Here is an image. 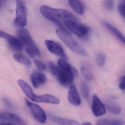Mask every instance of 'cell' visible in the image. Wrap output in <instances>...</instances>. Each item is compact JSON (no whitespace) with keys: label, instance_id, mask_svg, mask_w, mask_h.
Segmentation results:
<instances>
[{"label":"cell","instance_id":"6da1fadb","mask_svg":"<svg viewBox=\"0 0 125 125\" xmlns=\"http://www.w3.org/2000/svg\"><path fill=\"white\" fill-rule=\"evenodd\" d=\"M42 14L45 18L55 23L60 28L68 29L62 24L66 21L78 22L77 18L69 11L62 9H55L46 5H42L40 8Z\"/></svg>","mask_w":125,"mask_h":125},{"label":"cell","instance_id":"7a4b0ae2","mask_svg":"<svg viewBox=\"0 0 125 125\" xmlns=\"http://www.w3.org/2000/svg\"><path fill=\"white\" fill-rule=\"evenodd\" d=\"M57 66L58 70L56 76L59 83L63 86H70L74 77L78 76V71L62 58L59 59Z\"/></svg>","mask_w":125,"mask_h":125},{"label":"cell","instance_id":"3957f363","mask_svg":"<svg viewBox=\"0 0 125 125\" xmlns=\"http://www.w3.org/2000/svg\"><path fill=\"white\" fill-rule=\"evenodd\" d=\"M18 39L21 42L28 55L34 58L40 56V49L34 43L29 32L26 29L21 28L17 31Z\"/></svg>","mask_w":125,"mask_h":125},{"label":"cell","instance_id":"277c9868","mask_svg":"<svg viewBox=\"0 0 125 125\" xmlns=\"http://www.w3.org/2000/svg\"><path fill=\"white\" fill-rule=\"evenodd\" d=\"M56 33L62 42L71 50L82 56L87 55L85 49L72 37L68 29L58 28L56 29Z\"/></svg>","mask_w":125,"mask_h":125},{"label":"cell","instance_id":"5b68a950","mask_svg":"<svg viewBox=\"0 0 125 125\" xmlns=\"http://www.w3.org/2000/svg\"><path fill=\"white\" fill-rule=\"evenodd\" d=\"M14 22L16 26L21 28L27 24V9L23 1H16V17Z\"/></svg>","mask_w":125,"mask_h":125},{"label":"cell","instance_id":"8992f818","mask_svg":"<svg viewBox=\"0 0 125 125\" xmlns=\"http://www.w3.org/2000/svg\"><path fill=\"white\" fill-rule=\"evenodd\" d=\"M64 24L73 34L81 37L87 36L90 32L89 27L79 23L78 22L66 21L64 22Z\"/></svg>","mask_w":125,"mask_h":125},{"label":"cell","instance_id":"52a82bcc","mask_svg":"<svg viewBox=\"0 0 125 125\" xmlns=\"http://www.w3.org/2000/svg\"><path fill=\"white\" fill-rule=\"evenodd\" d=\"M25 100L26 105L34 118L40 123L44 124L47 117L44 110L39 106L31 102L28 99H26Z\"/></svg>","mask_w":125,"mask_h":125},{"label":"cell","instance_id":"ba28073f","mask_svg":"<svg viewBox=\"0 0 125 125\" xmlns=\"http://www.w3.org/2000/svg\"><path fill=\"white\" fill-rule=\"evenodd\" d=\"M3 123L12 125H27L25 121L19 116L7 112L0 114V124Z\"/></svg>","mask_w":125,"mask_h":125},{"label":"cell","instance_id":"9c48e42d","mask_svg":"<svg viewBox=\"0 0 125 125\" xmlns=\"http://www.w3.org/2000/svg\"><path fill=\"white\" fill-rule=\"evenodd\" d=\"M45 45L48 50L52 53L67 59V57L62 46L58 43L50 40L45 41Z\"/></svg>","mask_w":125,"mask_h":125},{"label":"cell","instance_id":"30bf717a","mask_svg":"<svg viewBox=\"0 0 125 125\" xmlns=\"http://www.w3.org/2000/svg\"><path fill=\"white\" fill-rule=\"evenodd\" d=\"M0 37L6 39L11 48L14 51L20 52L22 51L23 46L18 38L1 30H0Z\"/></svg>","mask_w":125,"mask_h":125},{"label":"cell","instance_id":"8fae6325","mask_svg":"<svg viewBox=\"0 0 125 125\" xmlns=\"http://www.w3.org/2000/svg\"><path fill=\"white\" fill-rule=\"evenodd\" d=\"M92 109L93 114L96 117L103 116L106 113L105 106L97 95L95 94L93 97Z\"/></svg>","mask_w":125,"mask_h":125},{"label":"cell","instance_id":"7c38bea8","mask_svg":"<svg viewBox=\"0 0 125 125\" xmlns=\"http://www.w3.org/2000/svg\"><path fill=\"white\" fill-rule=\"evenodd\" d=\"M31 79L33 86L36 89L44 84L47 80L45 75L38 71H35L31 74Z\"/></svg>","mask_w":125,"mask_h":125},{"label":"cell","instance_id":"4fadbf2b","mask_svg":"<svg viewBox=\"0 0 125 125\" xmlns=\"http://www.w3.org/2000/svg\"><path fill=\"white\" fill-rule=\"evenodd\" d=\"M33 101L38 103H45L55 105H58L60 103V100L58 98L49 94L36 95Z\"/></svg>","mask_w":125,"mask_h":125},{"label":"cell","instance_id":"5bb4252c","mask_svg":"<svg viewBox=\"0 0 125 125\" xmlns=\"http://www.w3.org/2000/svg\"><path fill=\"white\" fill-rule=\"evenodd\" d=\"M68 100L71 104L74 105L79 106L81 104V98L73 84H71L70 86L68 94Z\"/></svg>","mask_w":125,"mask_h":125},{"label":"cell","instance_id":"9a60e30c","mask_svg":"<svg viewBox=\"0 0 125 125\" xmlns=\"http://www.w3.org/2000/svg\"><path fill=\"white\" fill-rule=\"evenodd\" d=\"M49 118L51 121L58 125H80L78 122L75 120L52 114H49Z\"/></svg>","mask_w":125,"mask_h":125},{"label":"cell","instance_id":"2e32d148","mask_svg":"<svg viewBox=\"0 0 125 125\" xmlns=\"http://www.w3.org/2000/svg\"><path fill=\"white\" fill-rule=\"evenodd\" d=\"M18 84L26 96L33 101L36 95L34 94L31 87L26 81L22 79H19Z\"/></svg>","mask_w":125,"mask_h":125},{"label":"cell","instance_id":"e0dca14e","mask_svg":"<svg viewBox=\"0 0 125 125\" xmlns=\"http://www.w3.org/2000/svg\"><path fill=\"white\" fill-rule=\"evenodd\" d=\"M104 26L110 31L117 39L120 40L125 45V36L124 34L117 28L114 26L106 21H104L103 23Z\"/></svg>","mask_w":125,"mask_h":125},{"label":"cell","instance_id":"ac0fdd59","mask_svg":"<svg viewBox=\"0 0 125 125\" xmlns=\"http://www.w3.org/2000/svg\"><path fill=\"white\" fill-rule=\"evenodd\" d=\"M14 59L21 64L27 67H30L31 65V60L26 56L21 53L15 54L13 56Z\"/></svg>","mask_w":125,"mask_h":125},{"label":"cell","instance_id":"d6986e66","mask_svg":"<svg viewBox=\"0 0 125 125\" xmlns=\"http://www.w3.org/2000/svg\"><path fill=\"white\" fill-rule=\"evenodd\" d=\"M69 4L75 12L79 14L83 13L84 7L83 4L78 0H68Z\"/></svg>","mask_w":125,"mask_h":125},{"label":"cell","instance_id":"ffe728a7","mask_svg":"<svg viewBox=\"0 0 125 125\" xmlns=\"http://www.w3.org/2000/svg\"><path fill=\"white\" fill-rule=\"evenodd\" d=\"M97 125H124L122 121L119 120L101 119L97 122Z\"/></svg>","mask_w":125,"mask_h":125},{"label":"cell","instance_id":"44dd1931","mask_svg":"<svg viewBox=\"0 0 125 125\" xmlns=\"http://www.w3.org/2000/svg\"><path fill=\"white\" fill-rule=\"evenodd\" d=\"M105 105L107 110L111 114L117 115L121 113L122 109L119 106L112 103H108Z\"/></svg>","mask_w":125,"mask_h":125},{"label":"cell","instance_id":"7402d4cb","mask_svg":"<svg viewBox=\"0 0 125 125\" xmlns=\"http://www.w3.org/2000/svg\"><path fill=\"white\" fill-rule=\"evenodd\" d=\"M81 71L84 78L88 81H90L93 78V75L88 67L84 64L81 67Z\"/></svg>","mask_w":125,"mask_h":125},{"label":"cell","instance_id":"603a6c76","mask_svg":"<svg viewBox=\"0 0 125 125\" xmlns=\"http://www.w3.org/2000/svg\"><path fill=\"white\" fill-rule=\"evenodd\" d=\"M81 92L84 99L87 100L89 97V90L88 86L85 83L82 82L80 85Z\"/></svg>","mask_w":125,"mask_h":125},{"label":"cell","instance_id":"cb8c5ba5","mask_svg":"<svg viewBox=\"0 0 125 125\" xmlns=\"http://www.w3.org/2000/svg\"><path fill=\"white\" fill-rule=\"evenodd\" d=\"M96 61L97 64L99 67H104L105 63V56L103 53L98 54L96 57Z\"/></svg>","mask_w":125,"mask_h":125},{"label":"cell","instance_id":"d4e9b609","mask_svg":"<svg viewBox=\"0 0 125 125\" xmlns=\"http://www.w3.org/2000/svg\"><path fill=\"white\" fill-rule=\"evenodd\" d=\"M114 1L112 0H106L104 2V7L109 11H111L114 9Z\"/></svg>","mask_w":125,"mask_h":125},{"label":"cell","instance_id":"484cf974","mask_svg":"<svg viewBox=\"0 0 125 125\" xmlns=\"http://www.w3.org/2000/svg\"><path fill=\"white\" fill-rule=\"evenodd\" d=\"M118 9L120 14L123 17L125 18V0L119 3Z\"/></svg>","mask_w":125,"mask_h":125},{"label":"cell","instance_id":"4316f807","mask_svg":"<svg viewBox=\"0 0 125 125\" xmlns=\"http://www.w3.org/2000/svg\"><path fill=\"white\" fill-rule=\"evenodd\" d=\"M49 67H50V69L52 72V74L54 76H56L58 72V66H56V65L53 62H51L49 63Z\"/></svg>","mask_w":125,"mask_h":125},{"label":"cell","instance_id":"83f0119b","mask_svg":"<svg viewBox=\"0 0 125 125\" xmlns=\"http://www.w3.org/2000/svg\"><path fill=\"white\" fill-rule=\"evenodd\" d=\"M34 64L37 67V68L41 70H44L46 69V65L44 62L39 60H34Z\"/></svg>","mask_w":125,"mask_h":125},{"label":"cell","instance_id":"f1b7e54d","mask_svg":"<svg viewBox=\"0 0 125 125\" xmlns=\"http://www.w3.org/2000/svg\"><path fill=\"white\" fill-rule=\"evenodd\" d=\"M119 87L120 89L125 91V76H123L120 78Z\"/></svg>","mask_w":125,"mask_h":125},{"label":"cell","instance_id":"f546056e","mask_svg":"<svg viewBox=\"0 0 125 125\" xmlns=\"http://www.w3.org/2000/svg\"><path fill=\"white\" fill-rule=\"evenodd\" d=\"M0 125H11V124H9V123H0Z\"/></svg>","mask_w":125,"mask_h":125},{"label":"cell","instance_id":"4dcf8cb0","mask_svg":"<svg viewBox=\"0 0 125 125\" xmlns=\"http://www.w3.org/2000/svg\"><path fill=\"white\" fill-rule=\"evenodd\" d=\"M2 5V2L1 1H0V7Z\"/></svg>","mask_w":125,"mask_h":125},{"label":"cell","instance_id":"1f68e13d","mask_svg":"<svg viewBox=\"0 0 125 125\" xmlns=\"http://www.w3.org/2000/svg\"></svg>","mask_w":125,"mask_h":125}]
</instances>
